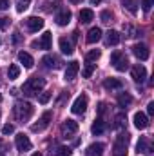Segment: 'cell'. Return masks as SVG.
Masks as SVG:
<instances>
[{
  "label": "cell",
  "mask_w": 154,
  "mask_h": 156,
  "mask_svg": "<svg viewBox=\"0 0 154 156\" xmlns=\"http://www.w3.org/2000/svg\"><path fill=\"white\" fill-rule=\"evenodd\" d=\"M87 104H89V98H87V94H80L76 100L73 102V107H71V111L75 113V115H83L85 113V109H87Z\"/></svg>",
  "instance_id": "6"
},
{
  "label": "cell",
  "mask_w": 154,
  "mask_h": 156,
  "mask_svg": "<svg viewBox=\"0 0 154 156\" xmlns=\"http://www.w3.org/2000/svg\"><path fill=\"white\" fill-rule=\"evenodd\" d=\"M78 131V123L75 120H65L64 123H62V133L65 134V136H69V134H75Z\"/></svg>",
  "instance_id": "17"
},
{
  "label": "cell",
  "mask_w": 154,
  "mask_h": 156,
  "mask_svg": "<svg viewBox=\"0 0 154 156\" xmlns=\"http://www.w3.org/2000/svg\"><path fill=\"white\" fill-rule=\"evenodd\" d=\"M42 64H44L47 69H58V67L62 66V62H60L58 56H54V55H45V56L42 58Z\"/></svg>",
  "instance_id": "15"
},
{
  "label": "cell",
  "mask_w": 154,
  "mask_h": 156,
  "mask_svg": "<svg viewBox=\"0 0 154 156\" xmlns=\"http://www.w3.org/2000/svg\"><path fill=\"white\" fill-rule=\"evenodd\" d=\"M131 76L134 82H138V83H143L145 82V78H147V69L143 67V66H134L132 69H131Z\"/></svg>",
  "instance_id": "11"
},
{
  "label": "cell",
  "mask_w": 154,
  "mask_h": 156,
  "mask_svg": "<svg viewBox=\"0 0 154 156\" xmlns=\"http://www.w3.org/2000/svg\"><path fill=\"white\" fill-rule=\"evenodd\" d=\"M94 67H96V66H94L93 62H87V66H85V67H83V71H82V76H83V78H91L93 71H94Z\"/></svg>",
  "instance_id": "30"
},
{
  "label": "cell",
  "mask_w": 154,
  "mask_h": 156,
  "mask_svg": "<svg viewBox=\"0 0 154 156\" xmlns=\"http://www.w3.org/2000/svg\"><path fill=\"white\" fill-rule=\"evenodd\" d=\"M152 5H154V0H142V9H143L145 13H149Z\"/></svg>",
  "instance_id": "35"
},
{
  "label": "cell",
  "mask_w": 154,
  "mask_h": 156,
  "mask_svg": "<svg viewBox=\"0 0 154 156\" xmlns=\"http://www.w3.org/2000/svg\"><path fill=\"white\" fill-rule=\"evenodd\" d=\"M136 149H138V153H149L151 151V147H149V140L145 138V136H142L140 140H138V145H136Z\"/></svg>",
  "instance_id": "27"
},
{
  "label": "cell",
  "mask_w": 154,
  "mask_h": 156,
  "mask_svg": "<svg viewBox=\"0 0 154 156\" xmlns=\"http://www.w3.org/2000/svg\"><path fill=\"white\" fill-rule=\"evenodd\" d=\"M18 40H20V37H18V33H15V35H13V42H18Z\"/></svg>",
  "instance_id": "43"
},
{
  "label": "cell",
  "mask_w": 154,
  "mask_h": 156,
  "mask_svg": "<svg viewBox=\"0 0 154 156\" xmlns=\"http://www.w3.org/2000/svg\"><path fill=\"white\" fill-rule=\"evenodd\" d=\"M9 4H11V0H0V11H5L9 7Z\"/></svg>",
  "instance_id": "40"
},
{
  "label": "cell",
  "mask_w": 154,
  "mask_h": 156,
  "mask_svg": "<svg viewBox=\"0 0 154 156\" xmlns=\"http://www.w3.org/2000/svg\"><path fill=\"white\" fill-rule=\"evenodd\" d=\"M100 2H102V0H91V4H93V5H96V4H100Z\"/></svg>",
  "instance_id": "44"
},
{
  "label": "cell",
  "mask_w": 154,
  "mask_h": 156,
  "mask_svg": "<svg viewBox=\"0 0 154 156\" xmlns=\"http://www.w3.org/2000/svg\"><path fill=\"white\" fill-rule=\"evenodd\" d=\"M105 129H107V123L102 120V118H98V120H94L93 122V125H91V133L93 134H102V133H105Z\"/></svg>",
  "instance_id": "20"
},
{
  "label": "cell",
  "mask_w": 154,
  "mask_h": 156,
  "mask_svg": "<svg viewBox=\"0 0 154 156\" xmlns=\"http://www.w3.org/2000/svg\"><path fill=\"white\" fill-rule=\"evenodd\" d=\"M127 149H129V134L120 133L113 145V156H127Z\"/></svg>",
  "instance_id": "2"
},
{
  "label": "cell",
  "mask_w": 154,
  "mask_h": 156,
  "mask_svg": "<svg viewBox=\"0 0 154 156\" xmlns=\"http://www.w3.org/2000/svg\"><path fill=\"white\" fill-rule=\"evenodd\" d=\"M24 24H26L27 31H31V33H37V31H40L44 27V20L40 16H29V18L24 20Z\"/></svg>",
  "instance_id": "9"
},
{
  "label": "cell",
  "mask_w": 154,
  "mask_h": 156,
  "mask_svg": "<svg viewBox=\"0 0 154 156\" xmlns=\"http://www.w3.org/2000/svg\"><path fill=\"white\" fill-rule=\"evenodd\" d=\"M18 75H20V67H18L16 64L9 66V69H7V76H9V80H16Z\"/></svg>",
  "instance_id": "29"
},
{
  "label": "cell",
  "mask_w": 154,
  "mask_h": 156,
  "mask_svg": "<svg viewBox=\"0 0 154 156\" xmlns=\"http://www.w3.org/2000/svg\"><path fill=\"white\" fill-rule=\"evenodd\" d=\"M100 18H102V22H103V24H109V22L113 20V13H111L109 9H105V11H102V13H100Z\"/></svg>",
  "instance_id": "33"
},
{
  "label": "cell",
  "mask_w": 154,
  "mask_h": 156,
  "mask_svg": "<svg viewBox=\"0 0 154 156\" xmlns=\"http://www.w3.org/2000/svg\"><path fill=\"white\" fill-rule=\"evenodd\" d=\"M33 156H42V154H40V153H35V154H33Z\"/></svg>",
  "instance_id": "46"
},
{
  "label": "cell",
  "mask_w": 154,
  "mask_h": 156,
  "mask_svg": "<svg viewBox=\"0 0 154 156\" xmlns=\"http://www.w3.org/2000/svg\"><path fill=\"white\" fill-rule=\"evenodd\" d=\"M120 40H121V37H120V33L114 31V29H111V31L105 33V44L107 45H118Z\"/></svg>",
  "instance_id": "21"
},
{
  "label": "cell",
  "mask_w": 154,
  "mask_h": 156,
  "mask_svg": "<svg viewBox=\"0 0 154 156\" xmlns=\"http://www.w3.org/2000/svg\"><path fill=\"white\" fill-rule=\"evenodd\" d=\"M105 151V145L96 142V144H91L87 149H85V156H102Z\"/></svg>",
  "instance_id": "16"
},
{
  "label": "cell",
  "mask_w": 154,
  "mask_h": 156,
  "mask_svg": "<svg viewBox=\"0 0 154 156\" xmlns=\"http://www.w3.org/2000/svg\"><path fill=\"white\" fill-rule=\"evenodd\" d=\"M98 113H100V115H103V113H105V104H103V102L98 105Z\"/></svg>",
  "instance_id": "42"
},
{
  "label": "cell",
  "mask_w": 154,
  "mask_h": 156,
  "mask_svg": "<svg viewBox=\"0 0 154 156\" xmlns=\"http://www.w3.org/2000/svg\"><path fill=\"white\" fill-rule=\"evenodd\" d=\"M18 62H20V64H24V67H26V69H31V67H33V64H35L33 56H31L29 53H26V51H20V53H18Z\"/></svg>",
  "instance_id": "19"
},
{
  "label": "cell",
  "mask_w": 154,
  "mask_h": 156,
  "mask_svg": "<svg viewBox=\"0 0 154 156\" xmlns=\"http://www.w3.org/2000/svg\"><path fill=\"white\" fill-rule=\"evenodd\" d=\"M131 104H132V96H131L129 93H120V94H118V105H120V107L127 109Z\"/></svg>",
  "instance_id": "24"
},
{
  "label": "cell",
  "mask_w": 154,
  "mask_h": 156,
  "mask_svg": "<svg viewBox=\"0 0 154 156\" xmlns=\"http://www.w3.org/2000/svg\"><path fill=\"white\" fill-rule=\"evenodd\" d=\"M0 102H2V94H0Z\"/></svg>",
  "instance_id": "47"
},
{
  "label": "cell",
  "mask_w": 154,
  "mask_h": 156,
  "mask_svg": "<svg viewBox=\"0 0 154 156\" xmlns=\"http://www.w3.org/2000/svg\"><path fill=\"white\" fill-rule=\"evenodd\" d=\"M0 156H5V154H2V153H0Z\"/></svg>",
  "instance_id": "48"
},
{
  "label": "cell",
  "mask_w": 154,
  "mask_h": 156,
  "mask_svg": "<svg viewBox=\"0 0 154 156\" xmlns=\"http://www.w3.org/2000/svg\"><path fill=\"white\" fill-rule=\"evenodd\" d=\"M69 2H73V4H80L82 0H69Z\"/></svg>",
  "instance_id": "45"
},
{
  "label": "cell",
  "mask_w": 154,
  "mask_h": 156,
  "mask_svg": "<svg viewBox=\"0 0 154 156\" xmlns=\"http://www.w3.org/2000/svg\"><path fill=\"white\" fill-rule=\"evenodd\" d=\"M58 45H60V49H62L64 55H73V51H75L73 42H71L69 38H65V37H62V38L58 40Z\"/></svg>",
  "instance_id": "18"
},
{
  "label": "cell",
  "mask_w": 154,
  "mask_h": 156,
  "mask_svg": "<svg viewBox=\"0 0 154 156\" xmlns=\"http://www.w3.org/2000/svg\"><path fill=\"white\" fill-rule=\"evenodd\" d=\"M51 45H53V35H51L49 31H45V33L40 37L38 42H33V47H38V49H44V51L51 49Z\"/></svg>",
  "instance_id": "10"
},
{
  "label": "cell",
  "mask_w": 154,
  "mask_h": 156,
  "mask_svg": "<svg viewBox=\"0 0 154 156\" xmlns=\"http://www.w3.org/2000/svg\"><path fill=\"white\" fill-rule=\"evenodd\" d=\"M111 64L114 66L116 71H127L129 69V60H127V56H125V53H121V51H114L113 53V56H111Z\"/></svg>",
  "instance_id": "4"
},
{
  "label": "cell",
  "mask_w": 154,
  "mask_h": 156,
  "mask_svg": "<svg viewBox=\"0 0 154 156\" xmlns=\"http://www.w3.org/2000/svg\"><path fill=\"white\" fill-rule=\"evenodd\" d=\"M44 87H45V80H44V78L42 76H31L26 83H24L22 91H24L26 94H37V93H40Z\"/></svg>",
  "instance_id": "3"
},
{
  "label": "cell",
  "mask_w": 154,
  "mask_h": 156,
  "mask_svg": "<svg viewBox=\"0 0 154 156\" xmlns=\"http://www.w3.org/2000/svg\"><path fill=\"white\" fill-rule=\"evenodd\" d=\"M56 156H71L73 154V151H71V147H65V145H60L58 149H56Z\"/></svg>",
  "instance_id": "31"
},
{
  "label": "cell",
  "mask_w": 154,
  "mask_h": 156,
  "mask_svg": "<svg viewBox=\"0 0 154 156\" xmlns=\"http://www.w3.org/2000/svg\"><path fill=\"white\" fill-rule=\"evenodd\" d=\"M62 4H56V7H58V13H56V16H54V20H56V24L58 26H67L69 22H71V11L69 9H65V7H60Z\"/></svg>",
  "instance_id": "7"
},
{
  "label": "cell",
  "mask_w": 154,
  "mask_h": 156,
  "mask_svg": "<svg viewBox=\"0 0 154 156\" xmlns=\"http://www.w3.org/2000/svg\"><path fill=\"white\" fill-rule=\"evenodd\" d=\"M78 16H80V22L82 24H89L94 18V13H93V9H82Z\"/></svg>",
  "instance_id": "26"
},
{
  "label": "cell",
  "mask_w": 154,
  "mask_h": 156,
  "mask_svg": "<svg viewBox=\"0 0 154 156\" xmlns=\"http://www.w3.org/2000/svg\"><path fill=\"white\" fill-rule=\"evenodd\" d=\"M125 31H127V37H129V38H134V37H138V31H136L132 26H125Z\"/></svg>",
  "instance_id": "36"
},
{
  "label": "cell",
  "mask_w": 154,
  "mask_h": 156,
  "mask_svg": "<svg viewBox=\"0 0 154 156\" xmlns=\"http://www.w3.org/2000/svg\"><path fill=\"white\" fill-rule=\"evenodd\" d=\"M49 100H51V93H42V94L38 96V102H40V104H47Z\"/></svg>",
  "instance_id": "37"
},
{
  "label": "cell",
  "mask_w": 154,
  "mask_h": 156,
  "mask_svg": "<svg viewBox=\"0 0 154 156\" xmlns=\"http://www.w3.org/2000/svg\"><path fill=\"white\" fill-rule=\"evenodd\" d=\"M100 56H102V51L100 49H93V51H89L85 55V62H96Z\"/></svg>",
  "instance_id": "28"
},
{
  "label": "cell",
  "mask_w": 154,
  "mask_h": 156,
  "mask_svg": "<svg viewBox=\"0 0 154 156\" xmlns=\"http://www.w3.org/2000/svg\"><path fill=\"white\" fill-rule=\"evenodd\" d=\"M9 26V18H5V16H0V29H5Z\"/></svg>",
  "instance_id": "39"
},
{
  "label": "cell",
  "mask_w": 154,
  "mask_h": 156,
  "mask_svg": "<svg viewBox=\"0 0 154 156\" xmlns=\"http://www.w3.org/2000/svg\"><path fill=\"white\" fill-rule=\"evenodd\" d=\"M15 145H16V149L20 151V153H27V151H31V147H33V144H31V140L22 133V134H16V138H15Z\"/></svg>",
  "instance_id": "8"
},
{
  "label": "cell",
  "mask_w": 154,
  "mask_h": 156,
  "mask_svg": "<svg viewBox=\"0 0 154 156\" xmlns=\"http://www.w3.org/2000/svg\"><path fill=\"white\" fill-rule=\"evenodd\" d=\"M121 5H123V9H127L131 15H136L140 2H138V0H121Z\"/></svg>",
  "instance_id": "23"
},
{
  "label": "cell",
  "mask_w": 154,
  "mask_h": 156,
  "mask_svg": "<svg viewBox=\"0 0 154 156\" xmlns=\"http://www.w3.org/2000/svg\"><path fill=\"white\" fill-rule=\"evenodd\" d=\"M147 113H149V116H152L154 115V102H149V105H147Z\"/></svg>",
  "instance_id": "41"
},
{
  "label": "cell",
  "mask_w": 154,
  "mask_h": 156,
  "mask_svg": "<svg viewBox=\"0 0 154 156\" xmlns=\"http://www.w3.org/2000/svg\"><path fill=\"white\" fill-rule=\"evenodd\" d=\"M132 122H134V127L140 129V131H143V129L149 127V116H147L145 113H142V111H140V113H134Z\"/></svg>",
  "instance_id": "13"
},
{
  "label": "cell",
  "mask_w": 154,
  "mask_h": 156,
  "mask_svg": "<svg viewBox=\"0 0 154 156\" xmlns=\"http://www.w3.org/2000/svg\"><path fill=\"white\" fill-rule=\"evenodd\" d=\"M125 123H127V118H125V115H123V113L116 116V123H114L116 129H123V127H125Z\"/></svg>",
  "instance_id": "32"
},
{
  "label": "cell",
  "mask_w": 154,
  "mask_h": 156,
  "mask_svg": "<svg viewBox=\"0 0 154 156\" xmlns=\"http://www.w3.org/2000/svg\"><path fill=\"white\" fill-rule=\"evenodd\" d=\"M100 40H102V29H100V27L89 29V33H87V42H89V44H96V42H100Z\"/></svg>",
  "instance_id": "22"
},
{
  "label": "cell",
  "mask_w": 154,
  "mask_h": 156,
  "mask_svg": "<svg viewBox=\"0 0 154 156\" xmlns=\"http://www.w3.org/2000/svg\"><path fill=\"white\" fill-rule=\"evenodd\" d=\"M2 133H4V134H11V133H15V127H13L11 123H5V125L2 127Z\"/></svg>",
  "instance_id": "38"
},
{
  "label": "cell",
  "mask_w": 154,
  "mask_h": 156,
  "mask_svg": "<svg viewBox=\"0 0 154 156\" xmlns=\"http://www.w3.org/2000/svg\"><path fill=\"white\" fill-rule=\"evenodd\" d=\"M132 53H134V56L140 58V60H147V58L151 56V51H149V47H147L145 44H134V45H132Z\"/></svg>",
  "instance_id": "12"
},
{
  "label": "cell",
  "mask_w": 154,
  "mask_h": 156,
  "mask_svg": "<svg viewBox=\"0 0 154 156\" xmlns=\"http://www.w3.org/2000/svg\"><path fill=\"white\" fill-rule=\"evenodd\" d=\"M103 87H105V89H121V87H123V82H121L120 78H105Z\"/></svg>",
  "instance_id": "25"
},
{
  "label": "cell",
  "mask_w": 154,
  "mask_h": 156,
  "mask_svg": "<svg viewBox=\"0 0 154 156\" xmlns=\"http://www.w3.org/2000/svg\"><path fill=\"white\" fill-rule=\"evenodd\" d=\"M33 105L29 104V102H16L15 104V107H13V115H15V120L16 122H20V123H24V122H27L29 118L33 116Z\"/></svg>",
  "instance_id": "1"
},
{
  "label": "cell",
  "mask_w": 154,
  "mask_h": 156,
  "mask_svg": "<svg viewBox=\"0 0 154 156\" xmlns=\"http://www.w3.org/2000/svg\"><path fill=\"white\" fill-rule=\"evenodd\" d=\"M29 2H31V0H16V11H18V13L26 11V9L29 7Z\"/></svg>",
  "instance_id": "34"
},
{
  "label": "cell",
  "mask_w": 154,
  "mask_h": 156,
  "mask_svg": "<svg viewBox=\"0 0 154 156\" xmlns=\"http://www.w3.org/2000/svg\"><path fill=\"white\" fill-rule=\"evenodd\" d=\"M78 71H80V64H78L76 60H73V62H69V64H67V67H65V75H64V78H65L67 82H71V80H75V78H76Z\"/></svg>",
  "instance_id": "14"
},
{
  "label": "cell",
  "mask_w": 154,
  "mask_h": 156,
  "mask_svg": "<svg viewBox=\"0 0 154 156\" xmlns=\"http://www.w3.org/2000/svg\"><path fill=\"white\" fill-rule=\"evenodd\" d=\"M51 120H53V113H51V111H45V113L40 116L38 122L31 125V131H33V133H42L44 129H47V127H49Z\"/></svg>",
  "instance_id": "5"
}]
</instances>
